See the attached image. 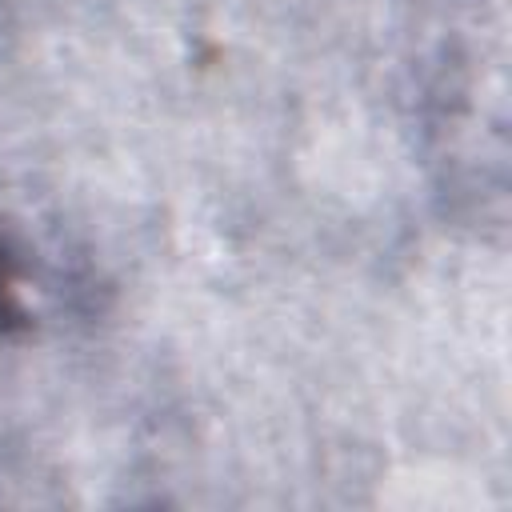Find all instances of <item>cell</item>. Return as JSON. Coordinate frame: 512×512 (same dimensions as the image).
Listing matches in <instances>:
<instances>
[{
    "instance_id": "6da1fadb",
    "label": "cell",
    "mask_w": 512,
    "mask_h": 512,
    "mask_svg": "<svg viewBox=\"0 0 512 512\" xmlns=\"http://www.w3.org/2000/svg\"><path fill=\"white\" fill-rule=\"evenodd\" d=\"M28 324V312L24 304L16 300V280H12V264H8V252L0 248V336L16 332Z\"/></svg>"
}]
</instances>
